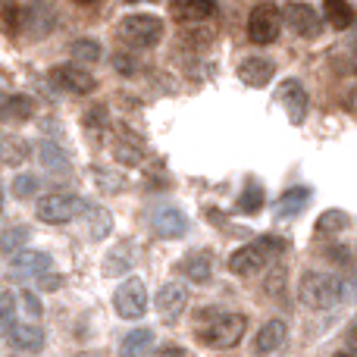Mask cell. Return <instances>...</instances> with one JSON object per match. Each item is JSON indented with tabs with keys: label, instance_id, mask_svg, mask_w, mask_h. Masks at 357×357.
<instances>
[{
	"label": "cell",
	"instance_id": "cell-36",
	"mask_svg": "<svg viewBox=\"0 0 357 357\" xmlns=\"http://www.w3.org/2000/svg\"><path fill=\"white\" fill-rule=\"evenodd\" d=\"M345 345H348V351H354V354H357V323H351V326H348V333H345Z\"/></svg>",
	"mask_w": 357,
	"mask_h": 357
},
{
	"label": "cell",
	"instance_id": "cell-14",
	"mask_svg": "<svg viewBox=\"0 0 357 357\" xmlns=\"http://www.w3.org/2000/svg\"><path fill=\"white\" fill-rule=\"evenodd\" d=\"M285 335H289V326H285L282 320H270L260 326L257 339H254V348H257L260 354H273L285 345Z\"/></svg>",
	"mask_w": 357,
	"mask_h": 357
},
{
	"label": "cell",
	"instance_id": "cell-15",
	"mask_svg": "<svg viewBox=\"0 0 357 357\" xmlns=\"http://www.w3.org/2000/svg\"><path fill=\"white\" fill-rule=\"evenodd\" d=\"M10 270L16 276H41V273L50 270V257L41 251H19V254H13Z\"/></svg>",
	"mask_w": 357,
	"mask_h": 357
},
{
	"label": "cell",
	"instance_id": "cell-23",
	"mask_svg": "<svg viewBox=\"0 0 357 357\" xmlns=\"http://www.w3.org/2000/svg\"><path fill=\"white\" fill-rule=\"evenodd\" d=\"M323 13L333 29H348L354 22V10L348 0H323Z\"/></svg>",
	"mask_w": 357,
	"mask_h": 357
},
{
	"label": "cell",
	"instance_id": "cell-19",
	"mask_svg": "<svg viewBox=\"0 0 357 357\" xmlns=\"http://www.w3.org/2000/svg\"><path fill=\"white\" fill-rule=\"evenodd\" d=\"M173 10L185 22H201V19L213 16L216 0H173Z\"/></svg>",
	"mask_w": 357,
	"mask_h": 357
},
{
	"label": "cell",
	"instance_id": "cell-39",
	"mask_svg": "<svg viewBox=\"0 0 357 357\" xmlns=\"http://www.w3.org/2000/svg\"><path fill=\"white\" fill-rule=\"evenodd\" d=\"M75 3H94V0H75Z\"/></svg>",
	"mask_w": 357,
	"mask_h": 357
},
{
	"label": "cell",
	"instance_id": "cell-10",
	"mask_svg": "<svg viewBox=\"0 0 357 357\" xmlns=\"http://www.w3.org/2000/svg\"><path fill=\"white\" fill-rule=\"evenodd\" d=\"M50 82H54L60 91L69 94H91L98 88L91 73H85L82 66H54L50 69Z\"/></svg>",
	"mask_w": 357,
	"mask_h": 357
},
{
	"label": "cell",
	"instance_id": "cell-2",
	"mask_svg": "<svg viewBox=\"0 0 357 357\" xmlns=\"http://www.w3.org/2000/svg\"><path fill=\"white\" fill-rule=\"evenodd\" d=\"M245 329H248L245 314H216L213 307H207L197 333H201L204 345L210 348H235L241 342V335H245Z\"/></svg>",
	"mask_w": 357,
	"mask_h": 357
},
{
	"label": "cell",
	"instance_id": "cell-20",
	"mask_svg": "<svg viewBox=\"0 0 357 357\" xmlns=\"http://www.w3.org/2000/svg\"><path fill=\"white\" fill-rule=\"evenodd\" d=\"M10 345H16V348H22V351H35V348H41L44 345V333H41V326H31V323H19L16 329L10 333Z\"/></svg>",
	"mask_w": 357,
	"mask_h": 357
},
{
	"label": "cell",
	"instance_id": "cell-11",
	"mask_svg": "<svg viewBox=\"0 0 357 357\" xmlns=\"http://www.w3.org/2000/svg\"><path fill=\"white\" fill-rule=\"evenodd\" d=\"M273 75H276V66L266 56H245L238 63V79L248 88H266L273 82Z\"/></svg>",
	"mask_w": 357,
	"mask_h": 357
},
{
	"label": "cell",
	"instance_id": "cell-29",
	"mask_svg": "<svg viewBox=\"0 0 357 357\" xmlns=\"http://www.w3.org/2000/svg\"><path fill=\"white\" fill-rule=\"evenodd\" d=\"M260 207H264V188L251 182L245 191H241V197H238V210H241V213H257Z\"/></svg>",
	"mask_w": 357,
	"mask_h": 357
},
{
	"label": "cell",
	"instance_id": "cell-41",
	"mask_svg": "<svg viewBox=\"0 0 357 357\" xmlns=\"http://www.w3.org/2000/svg\"><path fill=\"white\" fill-rule=\"evenodd\" d=\"M126 3H138V0H126Z\"/></svg>",
	"mask_w": 357,
	"mask_h": 357
},
{
	"label": "cell",
	"instance_id": "cell-6",
	"mask_svg": "<svg viewBox=\"0 0 357 357\" xmlns=\"http://www.w3.org/2000/svg\"><path fill=\"white\" fill-rule=\"evenodd\" d=\"M282 29V13L273 3H257L248 16V38L254 44H273Z\"/></svg>",
	"mask_w": 357,
	"mask_h": 357
},
{
	"label": "cell",
	"instance_id": "cell-26",
	"mask_svg": "<svg viewBox=\"0 0 357 357\" xmlns=\"http://www.w3.org/2000/svg\"><path fill=\"white\" fill-rule=\"evenodd\" d=\"M113 154L123 163H142V148H138V142L132 135H119L113 142Z\"/></svg>",
	"mask_w": 357,
	"mask_h": 357
},
{
	"label": "cell",
	"instance_id": "cell-16",
	"mask_svg": "<svg viewBox=\"0 0 357 357\" xmlns=\"http://www.w3.org/2000/svg\"><path fill=\"white\" fill-rule=\"evenodd\" d=\"M210 270H213V260H210V251H195V254H185L178 260V273L188 276L191 282H207Z\"/></svg>",
	"mask_w": 357,
	"mask_h": 357
},
{
	"label": "cell",
	"instance_id": "cell-42",
	"mask_svg": "<svg viewBox=\"0 0 357 357\" xmlns=\"http://www.w3.org/2000/svg\"><path fill=\"white\" fill-rule=\"evenodd\" d=\"M354 69H357V54H354Z\"/></svg>",
	"mask_w": 357,
	"mask_h": 357
},
{
	"label": "cell",
	"instance_id": "cell-22",
	"mask_svg": "<svg viewBox=\"0 0 357 357\" xmlns=\"http://www.w3.org/2000/svg\"><path fill=\"white\" fill-rule=\"evenodd\" d=\"M307 201H310V191L307 188H291V191H285V195L279 197L276 213L282 216V220H289V216H298Z\"/></svg>",
	"mask_w": 357,
	"mask_h": 357
},
{
	"label": "cell",
	"instance_id": "cell-32",
	"mask_svg": "<svg viewBox=\"0 0 357 357\" xmlns=\"http://www.w3.org/2000/svg\"><path fill=\"white\" fill-rule=\"evenodd\" d=\"M132 264H135V260H129L126 251H110L107 254V264H104V276H123Z\"/></svg>",
	"mask_w": 357,
	"mask_h": 357
},
{
	"label": "cell",
	"instance_id": "cell-12",
	"mask_svg": "<svg viewBox=\"0 0 357 357\" xmlns=\"http://www.w3.org/2000/svg\"><path fill=\"white\" fill-rule=\"evenodd\" d=\"M154 304H157V310H160L163 320L173 323L185 310V304H188V289H185V285H176V282H167L160 291H157Z\"/></svg>",
	"mask_w": 357,
	"mask_h": 357
},
{
	"label": "cell",
	"instance_id": "cell-34",
	"mask_svg": "<svg viewBox=\"0 0 357 357\" xmlns=\"http://www.w3.org/2000/svg\"><path fill=\"white\" fill-rule=\"evenodd\" d=\"M35 176H19L16 182H13V195L16 197H31L35 195Z\"/></svg>",
	"mask_w": 357,
	"mask_h": 357
},
{
	"label": "cell",
	"instance_id": "cell-27",
	"mask_svg": "<svg viewBox=\"0 0 357 357\" xmlns=\"http://www.w3.org/2000/svg\"><path fill=\"white\" fill-rule=\"evenodd\" d=\"M41 163L50 169V173H63V169H69V160H66V154H63L56 144H50V142H44L41 148Z\"/></svg>",
	"mask_w": 357,
	"mask_h": 357
},
{
	"label": "cell",
	"instance_id": "cell-30",
	"mask_svg": "<svg viewBox=\"0 0 357 357\" xmlns=\"http://www.w3.org/2000/svg\"><path fill=\"white\" fill-rule=\"evenodd\" d=\"M151 329H135V333H129L123 339V354H142L151 348Z\"/></svg>",
	"mask_w": 357,
	"mask_h": 357
},
{
	"label": "cell",
	"instance_id": "cell-31",
	"mask_svg": "<svg viewBox=\"0 0 357 357\" xmlns=\"http://www.w3.org/2000/svg\"><path fill=\"white\" fill-rule=\"evenodd\" d=\"M25 241H29V229H25V226L6 229V232L0 235V251H3V254H16V248H22Z\"/></svg>",
	"mask_w": 357,
	"mask_h": 357
},
{
	"label": "cell",
	"instance_id": "cell-18",
	"mask_svg": "<svg viewBox=\"0 0 357 357\" xmlns=\"http://www.w3.org/2000/svg\"><path fill=\"white\" fill-rule=\"evenodd\" d=\"M35 113V104L25 94H10V98H0V119L6 123H25Z\"/></svg>",
	"mask_w": 357,
	"mask_h": 357
},
{
	"label": "cell",
	"instance_id": "cell-5",
	"mask_svg": "<svg viewBox=\"0 0 357 357\" xmlns=\"http://www.w3.org/2000/svg\"><path fill=\"white\" fill-rule=\"evenodd\" d=\"M82 207L85 204L79 201L75 195H44L38 201V220L50 222V226H63V222H73L82 216Z\"/></svg>",
	"mask_w": 357,
	"mask_h": 357
},
{
	"label": "cell",
	"instance_id": "cell-37",
	"mask_svg": "<svg viewBox=\"0 0 357 357\" xmlns=\"http://www.w3.org/2000/svg\"><path fill=\"white\" fill-rule=\"evenodd\" d=\"M157 354H185V348H178V345H160V348H157Z\"/></svg>",
	"mask_w": 357,
	"mask_h": 357
},
{
	"label": "cell",
	"instance_id": "cell-35",
	"mask_svg": "<svg viewBox=\"0 0 357 357\" xmlns=\"http://www.w3.org/2000/svg\"><path fill=\"white\" fill-rule=\"evenodd\" d=\"M60 285H63V276H56V273H50V276L41 273V276H38V289L41 291H56Z\"/></svg>",
	"mask_w": 357,
	"mask_h": 357
},
{
	"label": "cell",
	"instance_id": "cell-40",
	"mask_svg": "<svg viewBox=\"0 0 357 357\" xmlns=\"http://www.w3.org/2000/svg\"><path fill=\"white\" fill-rule=\"evenodd\" d=\"M0 210H3V195H0Z\"/></svg>",
	"mask_w": 357,
	"mask_h": 357
},
{
	"label": "cell",
	"instance_id": "cell-21",
	"mask_svg": "<svg viewBox=\"0 0 357 357\" xmlns=\"http://www.w3.org/2000/svg\"><path fill=\"white\" fill-rule=\"evenodd\" d=\"M19 326V295L3 291L0 295V335L10 339V333Z\"/></svg>",
	"mask_w": 357,
	"mask_h": 357
},
{
	"label": "cell",
	"instance_id": "cell-25",
	"mask_svg": "<svg viewBox=\"0 0 357 357\" xmlns=\"http://www.w3.org/2000/svg\"><path fill=\"white\" fill-rule=\"evenodd\" d=\"M348 222L351 220H348L345 210H323V216L317 220V232L320 235H335V232H342Z\"/></svg>",
	"mask_w": 357,
	"mask_h": 357
},
{
	"label": "cell",
	"instance_id": "cell-9",
	"mask_svg": "<svg viewBox=\"0 0 357 357\" xmlns=\"http://www.w3.org/2000/svg\"><path fill=\"white\" fill-rule=\"evenodd\" d=\"M276 100L285 107V113H289V119L295 126L304 123V116H307V107H310V98L307 91H304V85L298 79H285L282 85H279L276 91Z\"/></svg>",
	"mask_w": 357,
	"mask_h": 357
},
{
	"label": "cell",
	"instance_id": "cell-4",
	"mask_svg": "<svg viewBox=\"0 0 357 357\" xmlns=\"http://www.w3.org/2000/svg\"><path fill=\"white\" fill-rule=\"evenodd\" d=\"M119 38L132 47H154L163 38V19L148 16V13H135V16H126L119 22Z\"/></svg>",
	"mask_w": 357,
	"mask_h": 357
},
{
	"label": "cell",
	"instance_id": "cell-33",
	"mask_svg": "<svg viewBox=\"0 0 357 357\" xmlns=\"http://www.w3.org/2000/svg\"><path fill=\"white\" fill-rule=\"evenodd\" d=\"M25 154H29V144L25 142H6V148H3V160L6 163H22Z\"/></svg>",
	"mask_w": 357,
	"mask_h": 357
},
{
	"label": "cell",
	"instance_id": "cell-24",
	"mask_svg": "<svg viewBox=\"0 0 357 357\" xmlns=\"http://www.w3.org/2000/svg\"><path fill=\"white\" fill-rule=\"evenodd\" d=\"M19 323H31V326L41 323V301L35 291H19Z\"/></svg>",
	"mask_w": 357,
	"mask_h": 357
},
{
	"label": "cell",
	"instance_id": "cell-8",
	"mask_svg": "<svg viewBox=\"0 0 357 357\" xmlns=\"http://www.w3.org/2000/svg\"><path fill=\"white\" fill-rule=\"evenodd\" d=\"M282 22L301 38H314V35H320V29H323L320 13L310 3H298V0H289V3L282 6Z\"/></svg>",
	"mask_w": 357,
	"mask_h": 357
},
{
	"label": "cell",
	"instance_id": "cell-7",
	"mask_svg": "<svg viewBox=\"0 0 357 357\" xmlns=\"http://www.w3.org/2000/svg\"><path fill=\"white\" fill-rule=\"evenodd\" d=\"M113 307L123 320H138V317L148 310V289H144L142 279H129L116 289L113 295Z\"/></svg>",
	"mask_w": 357,
	"mask_h": 357
},
{
	"label": "cell",
	"instance_id": "cell-13",
	"mask_svg": "<svg viewBox=\"0 0 357 357\" xmlns=\"http://www.w3.org/2000/svg\"><path fill=\"white\" fill-rule=\"evenodd\" d=\"M151 229H154L160 238H178V235H185V229H188V220H185V213L178 207H157L154 213H151Z\"/></svg>",
	"mask_w": 357,
	"mask_h": 357
},
{
	"label": "cell",
	"instance_id": "cell-1",
	"mask_svg": "<svg viewBox=\"0 0 357 357\" xmlns=\"http://www.w3.org/2000/svg\"><path fill=\"white\" fill-rule=\"evenodd\" d=\"M282 251H285L282 238H276V235H260L257 241L238 248V251L229 257V270H232L235 276H257V273L266 270L270 260H276Z\"/></svg>",
	"mask_w": 357,
	"mask_h": 357
},
{
	"label": "cell",
	"instance_id": "cell-38",
	"mask_svg": "<svg viewBox=\"0 0 357 357\" xmlns=\"http://www.w3.org/2000/svg\"><path fill=\"white\" fill-rule=\"evenodd\" d=\"M348 104H351V107H354V110H357V88H354V91H351V94H348Z\"/></svg>",
	"mask_w": 357,
	"mask_h": 357
},
{
	"label": "cell",
	"instance_id": "cell-28",
	"mask_svg": "<svg viewBox=\"0 0 357 357\" xmlns=\"http://www.w3.org/2000/svg\"><path fill=\"white\" fill-rule=\"evenodd\" d=\"M69 54H73V60L94 63V60H100V44H98V41H88V38H82V41H73V44H69Z\"/></svg>",
	"mask_w": 357,
	"mask_h": 357
},
{
	"label": "cell",
	"instance_id": "cell-3",
	"mask_svg": "<svg viewBox=\"0 0 357 357\" xmlns=\"http://www.w3.org/2000/svg\"><path fill=\"white\" fill-rule=\"evenodd\" d=\"M298 295H301V301L307 304L310 310H329L342 301L345 289H342V282L335 276H329V273H304L301 285H298Z\"/></svg>",
	"mask_w": 357,
	"mask_h": 357
},
{
	"label": "cell",
	"instance_id": "cell-17",
	"mask_svg": "<svg viewBox=\"0 0 357 357\" xmlns=\"http://www.w3.org/2000/svg\"><path fill=\"white\" fill-rule=\"evenodd\" d=\"M82 222H85V235L94 241L110 235V213L100 204H85L82 207Z\"/></svg>",
	"mask_w": 357,
	"mask_h": 357
}]
</instances>
